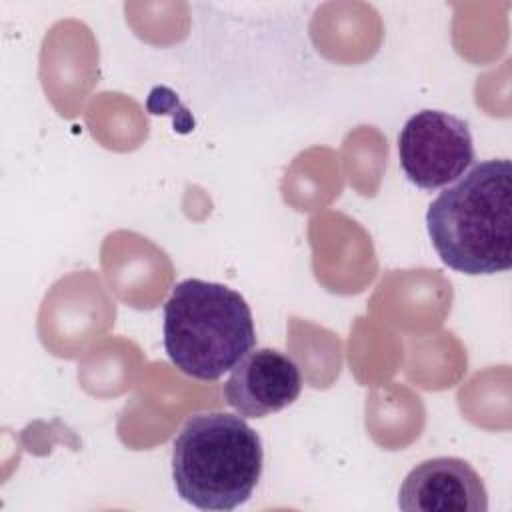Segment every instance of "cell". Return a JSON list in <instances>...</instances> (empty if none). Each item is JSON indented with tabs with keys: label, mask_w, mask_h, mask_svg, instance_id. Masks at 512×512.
<instances>
[{
	"label": "cell",
	"mask_w": 512,
	"mask_h": 512,
	"mask_svg": "<svg viewBox=\"0 0 512 512\" xmlns=\"http://www.w3.org/2000/svg\"><path fill=\"white\" fill-rule=\"evenodd\" d=\"M264 448L242 416L198 412L172 442V480L178 496L200 510H234L260 482Z\"/></svg>",
	"instance_id": "cell-2"
},
{
	"label": "cell",
	"mask_w": 512,
	"mask_h": 512,
	"mask_svg": "<svg viewBox=\"0 0 512 512\" xmlns=\"http://www.w3.org/2000/svg\"><path fill=\"white\" fill-rule=\"evenodd\" d=\"M162 334L170 362L196 380H218L256 346L252 310L240 292L200 278L172 288Z\"/></svg>",
	"instance_id": "cell-3"
},
{
	"label": "cell",
	"mask_w": 512,
	"mask_h": 512,
	"mask_svg": "<svg viewBox=\"0 0 512 512\" xmlns=\"http://www.w3.org/2000/svg\"><path fill=\"white\" fill-rule=\"evenodd\" d=\"M398 160L406 178L422 190L456 182L474 162L468 124L442 110L412 114L398 134Z\"/></svg>",
	"instance_id": "cell-4"
},
{
	"label": "cell",
	"mask_w": 512,
	"mask_h": 512,
	"mask_svg": "<svg viewBox=\"0 0 512 512\" xmlns=\"http://www.w3.org/2000/svg\"><path fill=\"white\" fill-rule=\"evenodd\" d=\"M398 506L404 512H486L488 492L466 460L438 456L416 464L406 474Z\"/></svg>",
	"instance_id": "cell-6"
},
{
	"label": "cell",
	"mask_w": 512,
	"mask_h": 512,
	"mask_svg": "<svg viewBox=\"0 0 512 512\" xmlns=\"http://www.w3.org/2000/svg\"><path fill=\"white\" fill-rule=\"evenodd\" d=\"M302 392L298 364L276 348H252L224 384V398L240 416L262 418L290 406Z\"/></svg>",
	"instance_id": "cell-5"
},
{
	"label": "cell",
	"mask_w": 512,
	"mask_h": 512,
	"mask_svg": "<svg viewBox=\"0 0 512 512\" xmlns=\"http://www.w3.org/2000/svg\"><path fill=\"white\" fill-rule=\"evenodd\" d=\"M426 228L440 260L462 274H496L512 266V164H474L428 206Z\"/></svg>",
	"instance_id": "cell-1"
}]
</instances>
